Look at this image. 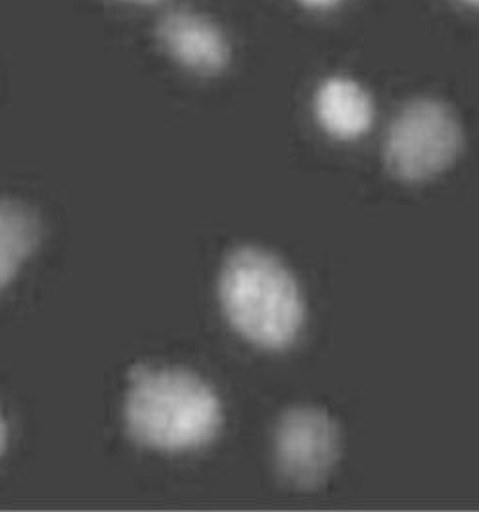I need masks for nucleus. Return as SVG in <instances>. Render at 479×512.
I'll list each match as a JSON object with an SVG mask.
<instances>
[{
  "label": "nucleus",
  "instance_id": "423d86ee",
  "mask_svg": "<svg viewBox=\"0 0 479 512\" xmlns=\"http://www.w3.org/2000/svg\"><path fill=\"white\" fill-rule=\"evenodd\" d=\"M322 129L334 139H361L374 123V102L365 89L347 77H330L315 96Z\"/></svg>",
  "mask_w": 479,
  "mask_h": 512
},
{
  "label": "nucleus",
  "instance_id": "f257e3e1",
  "mask_svg": "<svg viewBox=\"0 0 479 512\" xmlns=\"http://www.w3.org/2000/svg\"><path fill=\"white\" fill-rule=\"evenodd\" d=\"M219 294L230 325L259 348L286 350L305 325V300L296 277L269 252L242 248L230 254Z\"/></svg>",
  "mask_w": 479,
  "mask_h": 512
},
{
  "label": "nucleus",
  "instance_id": "20e7f679",
  "mask_svg": "<svg viewBox=\"0 0 479 512\" xmlns=\"http://www.w3.org/2000/svg\"><path fill=\"white\" fill-rule=\"evenodd\" d=\"M342 453L336 420L317 407H294L282 415L274 434L280 474L297 488H317L328 480Z\"/></svg>",
  "mask_w": 479,
  "mask_h": 512
},
{
  "label": "nucleus",
  "instance_id": "9b49d317",
  "mask_svg": "<svg viewBox=\"0 0 479 512\" xmlns=\"http://www.w3.org/2000/svg\"><path fill=\"white\" fill-rule=\"evenodd\" d=\"M138 2H154V0H138Z\"/></svg>",
  "mask_w": 479,
  "mask_h": 512
},
{
  "label": "nucleus",
  "instance_id": "f03ea898",
  "mask_svg": "<svg viewBox=\"0 0 479 512\" xmlns=\"http://www.w3.org/2000/svg\"><path fill=\"white\" fill-rule=\"evenodd\" d=\"M125 419L137 442L163 451L202 447L221 428V401L200 376L181 369L131 374Z\"/></svg>",
  "mask_w": 479,
  "mask_h": 512
},
{
  "label": "nucleus",
  "instance_id": "0eeeda50",
  "mask_svg": "<svg viewBox=\"0 0 479 512\" xmlns=\"http://www.w3.org/2000/svg\"><path fill=\"white\" fill-rule=\"evenodd\" d=\"M35 213L18 202H0V290L18 273L39 242Z\"/></svg>",
  "mask_w": 479,
  "mask_h": 512
},
{
  "label": "nucleus",
  "instance_id": "39448f33",
  "mask_svg": "<svg viewBox=\"0 0 479 512\" xmlns=\"http://www.w3.org/2000/svg\"><path fill=\"white\" fill-rule=\"evenodd\" d=\"M163 47L184 68L198 73H217L229 62V45L219 27L192 12H171L160 25Z\"/></svg>",
  "mask_w": 479,
  "mask_h": 512
},
{
  "label": "nucleus",
  "instance_id": "9d476101",
  "mask_svg": "<svg viewBox=\"0 0 479 512\" xmlns=\"http://www.w3.org/2000/svg\"><path fill=\"white\" fill-rule=\"evenodd\" d=\"M464 2H470V4H476V6H479V0H464Z\"/></svg>",
  "mask_w": 479,
  "mask_h": 512
},
{
  "label": "nucleus",
  "instance_id": "6e6552de",
  "mask_svg": "<svg viewBox=\"0 0 479 512\" xmlns=\"http://www.w3.org/2000/svg\"><path fill=\"white\" fill-rule=\"evenodd\" d=\"M303 4H307V6H313V8H324V6H332V4H336L338 0H301Z\"/></svg>",
  "mask_w": 479,
  "mask_h": 512
},
{
  "label": "nucleus",
  "instance_id": "1a4fd4ad",
  "mask_svg": "<svg viewBox=\"0 0 479 512\" xmlns=\"http://www.w3.org/2000/svg\"><path fill=\"white\" fill-rule=\"evenodd\" d=\"M2 445H4V424H2V419H0V449H2Z\"/></svg>",
  "mask_w": 479,
  "mask_h": 512
},
{
  "label": "nucleus",
  "instance_id": "7ed1b4c3",
  "mask_svg": "<svg viewBox=\"0 0 479 512\" xmlns=\"http://www.w3.org/2000/svg\"><path fill=\"white\" fill-rule=\"evenodd\" d=\"M462 127L441 100L416 98L393 117L384 142L389 173L403 183H426L457 162Z\"/></svg>",
  "mask_w": 479,
  "mask_h": 512
}]
</instances>
